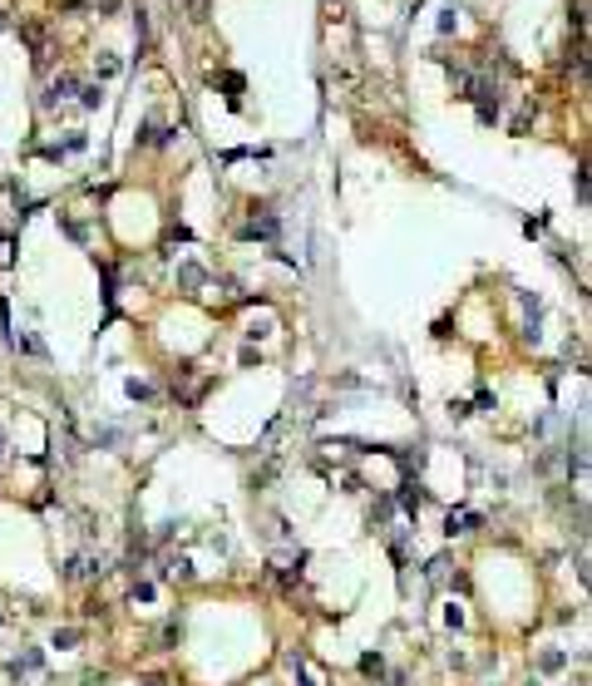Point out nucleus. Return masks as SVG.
Masks as SVG:
<instances>
[{"mask_svg": "<svg viewBox=\"0 0 592 686\" xmlns=\"http://www.w3.org/2000/svg\"><path fill=\"white\" fill-rule=\"evenodd\" d=\"M277 233H282V222H277L272 208H252V217L242 222V237H266V242H272Z\"/></svg>", "mask_w": 592, "mask_h": 686, "instance_id": "f257e3e1", "label": "nucleus"}, {"mask_svg": "<svg viewBox=\"0 0 592 686\" xmlns=\"http://www.w3.org/2000/svg\"><path fill=\"white\" fill-rule=\"evenodd\" d=\"M479 524H483V519H479V513H469V508H459V513H449V524H445V533H449V538H454V533H474Z\"/></svg>", "mask_w": 592, "mask_h": 686, "instance_id": "f03ea898", "label": "nucleus"}, {"mask_svg": "<svg viewBox=\"0 0 592 686\" xmlns=\"http://www.w3.org/2000/svg\"><path fill=\"white\" fill-rule=\"evenodd\" d=\"M395 504H400L405 513H419V504H424V494H419V484H400V494H395Z\"/></svg>", "mask_w": 592, "mask_h": 686, "instance_id": "7ed1b4c3", "label": "nucleus"}, {"mask_svg": "<svg viewBox=\"0 0 592 686\" xmlns=\"http://www.w3.org/2000/svg\"><path fill=\"white\" fill-rule=\"evenodd\" d=\"M287 666H291V676H296V686H316V676L306 671V657H296V652H291V657H287Z\"/></svg>", "mask_w": 592, "mask_h": 686, "instance_id": "20e7f679", "label": "nucleus"}, {"mask_svg": "<svg viewBox=\"0 0 592 686\" xmlns=\"http://www.w3.org/2000/svg\"><path fill=\"white\" fill-rule=\"evenodd\" d=\"M178 281H183V287H188V292H198V287H202V267H193V262H183V267H178Z\"/></svg>", "mask_w": 592, "mask_h": 686, "instance_id": "39448f33", "label": "nucleus"}, {"mask_svg": "<svg viewBox=\"0 0 592 686\" xmlns=\"http://www.w3.org/2000/svg\"><path fill=\"white\" fill-rule=\"evenodd\" d=\"M563 662H568V652H543L538 657V671H563Z\"/></svg>", "mask_w": 592, "mask_h": 686, "instance_id": "423d86ee", "label": "nucleus"}, {"mask_svg": "<svg viewBox=\"0 0 592 686\" xmlns=\"http://www.w3.org/2000/svg\"><path fill=\"white\" fill-rule=\"evenodd\" d=\"M360 671H365V676H385V662H381V652L360 657Z\"/></svg>", "mask_w": 592, "mask_h": 686, "instance_id": "0eeeda50", "label": "nucleus"}, {"mask_svg": "<svg viewBox=\"0 0 592 686\" xmlns=\"http://www.w3.org/2000/svg\"><path fill=\"white\" fill-rule=\"evenodd\" d=\"M70 94H79V84L65 75V79H55V89H49V99H70Z\"/></svg>", "mask_w": 592, "mask_h": 686, "instance_id": "6e6552de", "label": "nucleus"}, {"mask_svg": "<svg viewBox=\"0 0 592 686\" xmlns=\"http://www.w3.org/2000/svg\"><path fill=\"white\" fill-rule=\"evenodd\" d=\"M79 104H84V109H99V84H84V89H79Z\"/></svg>", "mask_w": 592, "mask_h": 686, "instance_id": "1a4fd4ad", "label": "nucleus"}, {"mask_svg": "<svg viewBox=\"0 0 592 686\" xmlns=\"http://www.w3.org/2000/svg\"><path fill=\"white\" fill-rule=\"evenodd\" d=\"M40 666V652H25L20 662H15V676H25V671H35Z\"/></svg>", "mask_w": 592, "mask_h": 686, "instance_id": "9d476101", "label": "nucleus"}, {"mask_svg": "<svg viewBox=\"0 0 592 686\" xmlns=\"http://www.w3.org/2000/svg\"><path fill=\"white\" fill-rule=\"evenodd\" d=\"M79 642V627H65V632H55V647H74Z\"/></svg>", "mask_w": 592, "mask_h": 686, "instance_id": "9b49d317", "label": "nucleus"}, {"mask_svg": "<svg viewBox=\"0 0 592 686\" xmlns=\"http://www.w3.org/2000/svg\"><path fill=\"white\" fill-rule=\"evenodd\" d=\"M445 568H449L445 558H435V563H429V583H445Z\"/></svg>", "mask_w": 592, "mask_h": 686, "instance_id": "f8f14e48", "label": "nucleus"}, {"mask_svg": "<svg viewBox=\"0 0 592 686\" xmlns=\"http://www.w3.org/2000/svg\"><path fill=\"white\" fill-rule=\"evenodd\" d=\"M143 686H168V681H163V676H148V681H143Z\"/></svg>", "mask_w": 592, "mask_h": 686, "instance_id": "ddd939ff", "label": "nucleus"}, {"mask_svg": "<svg viewBox=\"0 0 592 686\" xmlns=\"http://www.w3.org/2000/svg\"><path fill=\"white\" fill-rule=\"evenodd\" d=\"M0 444H6V430H0Z\"/></svg>", "mask_w": 592, "mask_h": 686, "instance_id": "4468645a", "label": "nucleus"}]
</instances>
